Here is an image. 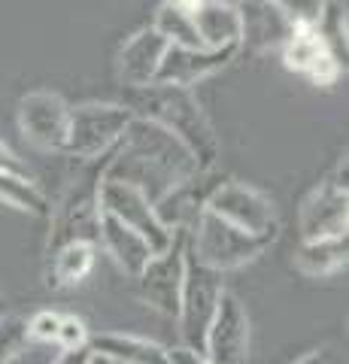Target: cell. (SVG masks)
Here are the masks:
<instances>
[{
	"instance_id": "8992f818",
	"label": "cell",
	"mask_w": 349,
	"mask_h": 364,
	"mask_svg": "<svg viewBox=\"0 0 349 364\" xmlns=\"http://www.w3.org/2000/svg\"><path fill=\"white\" fill-rule=\"evenodd\" d=\"M349 158L346 149L337 155L334 167L316 186L307 191L298 210V225L304 240H325V237H343L349 225Z\"/></svg>"
},
{
	"instance_id": "4fadbf2b",
	"label": "cell",
	"mask_w": 349,
	"mask_h": 364,
	"mask_svg": "<svg viewBox=\"0 0 349 364\" xmlns=\"http://www.w3.org/2000/svg\"><path fill=\"white\" fill-rule=\"evenodd\" d=\"M204 355L213 364H246L249 358V316L237 294L225 289L204 337Z\"/></svg>"
},
{
	"instance_id": "e0dca14e",
	"label": "cell",
	"mask_w": 349,
	"mask_h": 364,
	"mask_svg": "<svg viewBox=\"0 0 349 364\" xmlns=\"http://www.w3.org/2000/svg\"><path fill=\"white\" fill-rule=\"evenodd\" d=\"M167 46L171 43H167L152 25L134 31L119 49V79H122V85L140 88V85L155 82V73H159V64L164 58Z\"/></svg>"
},
{
	"instance_id": "8fae6325",
	"label": "cell",
	"mask_w": 349,
	"mask_h": 364,
	"mask_svg": "<svg viewBox=\"0 0 349 364\" xmlns=\"http://www.w3.org/2000/svg\"><path fill=\"white\" fill-rule=\"evenodd\" d=\"M70 104L55 91H28L18 100V131L43 152H64Z\"/></svg>"
},
{
	"instance_id": "5bb4252c",
	"label": "cell",
	"mask_w": 349,
	"mask_h": 364,
	"mask_svg": "<svg viewBox=\"0 0 349 364\" xmlns=\"http://www.w3.org/2000/svg\"><path fill=\"white\" fill-rule=\"evenodd\" d=\"M222 179L225 176L219 173V167L195 170L188 179H183L179 186H173L167 195H161L152 203L159 222L167 228V231H188L191 222L207 210V200H210L213 191L222 186Z\"/></svg>"
},
{
	"instance_id": "83f0119b",
	"label": "cell",
	"mask_w": 349,
	"mask_h": 364,
	"mask_svg": "<svg viewBox=\"0 0 349 364\" xmlns=\"http://www.w3.org/2000/svg\"><path fill=\"white\" fill-rule=\"evenodd\" d=\"M58 325H61V313L55 310H40L28 318V337L37 343H55L58 337Z\"/></svg>"
},
{
	"instance_id": "836d02e7",
	"label": "cell",
	"mask_w": 349,
	"mask_h": 364,
	"mask_svg": "<svg viewBox=\"0 0 349 364\" xmlns=\"http://www.w3.org/2000/svg\"><path fill=\"white\" fill-rule=\"evenodd\" d=\"M85 364H112L109 358H104V355H97V352H92V358H88Z\"/></svg>"
},
{
	"instance_id": "1f68e13d",
	"label": "cell",
	"mask_w": 349,
	"mask_h": 364,
	"mask_svg": "<svg viewBox=\"0 0 349 364\" xmlns=\"http://www.w3.org/2000/svg\"><path fill=\"white\" fill-rule=\"evenodd\" d=\"M295 364H343V361H340V355H337L334 349L325 346V349H316V352H310V355H304Z\"/></svg>"
},
{
	"instance_id": "5b68a950",
	"label": "cell",
	"mask_w": 349,
	"mask_h": 364,
	"mask_svg": "<svg viewBox=\"0 0 349 364\" xmlns=\"http://www.w3.org/2000/svg\"><path fill=\"white\" fill-rule=\"evenodd\" d=\"M134 112L125 104H109V100H88V104L70 107V122H67L64 152L76 161H97L112 146L122 140Z\"/></svg>"
},
{
	"instance_id": "52a82bcc",
	"label": "cell",
	"mask_w": 349,
	"mask_h": 364,
	"mask_svg": "<svg viewBox=\"0 0 349 364\" xmlns=\"http://www.w3.org/2000/svg\"><path fill=\"white\" fill-rule=\"evenodd\" d=\"M225 294L222 273L198 264L195 258L186 261V279H183V294H179V310H176V325L183 346L204 352V337L207 328L216 316V306Z\"/></svg>"
},
{
	"instance_id": "7c38bea8",
	"label": "cell",
	"mask_w": 349,
	"mask_h": 364,
	"mask_svg": "<svg viewBox=\"0 0 349 364\" xmlns=\"http://www.w3.org/2000/svg\"><path fill=\"white\" fill-rule=\"evenodd\" d=\"M279 58H283L286 70L304 76L316 88L337 85L343 76V67H346L334 58V52L328 49V43H325L319 28H307V25H295L291 37L286 40L283 49H279Z\"/></svg>"
},
{
	"instance_id": "7402d4cb",
	"label": "cell",
	"mask_w": 349,
	"mask_h": 364,
	"mask_svg": "<svg viewBox=\"0 0 349 364\" xmlns=\"http://www.w3.org/2000/svg\"><path fill=\"white\" fill-rule=\"evenodd\" d=\"M346 234L343 237H325V240H301L295 252V267L307 277H331V273L346 267Z\"/></svg>"
},
{
	"instance_id": "f1b7e54d",
	"label": "cell",
	"mask_w": 349,
	"mask_h": 364,
	"mask_svg": "<svg viewBox=\"0 0 349 364\" xmlns=\"http://www.w3.org/2000/svg\"><path fill=\"white\" fill-rule=\"evenodd\" d=\"M88 328L82 318H76V316H64L61 313V325H58V337H55V343H58L61 349H82L88 346Z\"/></svg>"
},
{
	"instance_id": "f546056e",
	"label": "cell",
	"mask_w": 349,
	"mask_h": 364,
	"mask_svg": "<svg viewBox=\"0 0 349 364\" xmlns=\"http://www.w3.org/2000/svg\"><path fill=\"white\" fill-rule=\"evenodd\" d=\"M167 358L171 364H213L204 352L198 349H188V346H176V349H167Z\"/></svg>"
},
{
	"instance_id": "ffe728a7",
	"label": "cell",
	"mask_w": 349,
	"mask_h": 364,
	"mask_svg": "<svg viewBox=\"0 0 349 364\" xmlns=\"http://www.w3.org/2000/svg\"><path fill=\"white\" fill-rule=\"evenodd\" d=\"M88 346L97 355L109 358L112 364H171L164 346L152 343V340H143V337H134V334H116V331L95 334L88 340Z\"/></svg>"
},
{
	"instance_id": "30bf717a",
	"label": "cell",
	"mask_w": 349,
	"mask_h": 364,
	"mask_svg": "<svg viewBox=\"0 0 349 364\" xmlns=\"http://www.w3.org/2000/svg\"><path fill=\"white\" fill-rule=\"evenodd\" d=\"M100 210L112 219H119L122 225H128L131 231H137L146 243H149L152 255L164 252L167 246L173 240V231L159 222L155 215L149 198L137 191L134 186H125V182H112V179H104L100 182Z\"/></svg>"
},
{
	"instance_id": "d6986e66",
	"label": "cell",
	"mask_w": 349,
	"mask_h": 364,
	"mask_svg": "<svg viewBox=\"0 0 349 364\" xmlns=\"http://www.w3.org/2000/svg\"><path fill=\"white\" fill-rule=\"evenodd\" d=\"M195 31L200 46L207 49H225V46L240 49V16L237 6L228 0H200L195 13Z\"/></svg>"
},
{
	"instance_id": "9a60e30c",
	"label": "cell",
	"mask_w": 349,
	"mask_h": 364,
	"mask_svg": "<svg viewBox=\"0 0 349 364\" xmlns=\"http://www.w3.org/2000/svg\"><path fill=\"white\" fill-rule=\"evenodd\" d=\"M237 46H225V49H186V46H167L164 58L155 73L159 85H179V88H195L198 82H204L213 73L225 70L234 58H237Z\"/></svg>"
},
{
	"instance_id": "ac0fdd59",
	"label": "cell",
	"mask_w": 349,
	"mask_h": 364,
	"mask_svg": "<svg viewBox=\"0 0 349 364\" xmlns=\"http://www.w3.org/2000/svg\"><path fill=\"white\" fill-rule=\"evenodd\" d=\"M100 249L116 261L119 270H125L134 279L140 277L146 261L152 258L149 243H146L137 231H131L128 225H122L119 219H112L107 213L100 215Z\"/></svg>"
},
{
	"instance_id": "4dcf8cb0",
	"label": "cell",
	"mask_w": 349,
	"mask_h": 364,
	"mask_svg": "<svg viewBox=\"0 0 349 364\" xmlns=\"http://www.w3.org/2000/svg\"><path fill=\"white\" fill-rule=\"evenodd\" d=\"M0 173H25L28 176V170L25 164H21V158L9 149V146L0 140Z\"/></svg>"
},
{
	"instance_id": "3957f363",
	"label": "cell",
	"mask_w": 349,
	"mask_h": 364,
	"mask_svg": "<svg viewBox=\"0 0 349 364\" xmlns=\"http://www.w3.org/2000/svg\"><path fill=\"white\" fill-rule=\"evenodd\" d=\"M107 155L97 161H80V173L67 179L61 198L49 207L46 255L70 243H88L100 249V182Z\"/></svg>"
},
{
	"instance_id": "d6a6232c",
	"label": "cell",
	"mask_w": 349,
	"mask_h": 364,
	"mask_svg": "<svg viewBox=\"0 0 349 364\" xmlns=\"http://www.w3.org/2000/svg\"><path fill=\"white\" fill-rule=\"evenodd\" d=\"M88 358H92V346H82V349H64L58 358H55V364H85Z\"/></svg>"
},
{
	"instance_id": "7a4b0ae2",
	"label": "cell",
	"mask_w": 349,
	"mask_h": 364,
	"mask_svg": "<svg viewBox=\"0 0 349 364\" xmlns=\"http://www.w3.org/2000/svg\"><path fill=\"white\" fill-rule=\"evenodd\" d=\"M119 104H125L134 116L149 119L155 124H161L164 131H171L195 155L200 170L219 167V155H222L219 134L191 88L149 82L140 88H125Z\"/></svg>"
},
{
	"instance_id": "6da1fadb",
	"label": "cell",
	"mask_w": 349,
	"mask_h": 364,
	"mask_svg": "<svg viewBox=\"0 0 349 364\" xmlns=\"http://www.w3.org/2000/svg\"><path fill=\"white\" fill-rule=\"evenodd\" d=\"M195 170H200L195 155L171 131L149 119L134 116L122 140L107 152L104 179L134 186L149 198V203H155Z\"/></svg>"
},
{
	"instance_id": "4316f807",
	"label": "cell",
	"mask_w": 349,
	"mask_h": 364,
	"mask_svg": "<svg viewBox=\"0 0 349 364\" xmlns=\"http://www.w3.org/2000/svg\"><path fill=\"white\" fill-rule=\"evenodd\" d=\"M276 4L283 13L291 18V25H307V28H316L319 18L328 6V0H270Z\"/></svg>"
},
{
	"instance_id": "603a6c76",
	"label": "cell",
	"mask_w": 349,
	"mask_h": 364,
	"mask_svg": "<svg viewBox=\"0 0 349 364\" xmlns=\"http://www.w3.org/2000/svg\"><path fill=\"white\" fill-rule=\"evenodd\" d=\"M52 267H49V286L52 289H73L80 282L88 279V273L95 270L97 261V246L88 243H70L61 246L49 255Z\"/></svg>"
},
{
	"instance_id": "484cf974",
	"label": "cell",
	"mask_w": 349,
	"mask_h": 364,
	"mask_svg": "<svg viewBox=\"0 0 349 364\" xmlns=\"http://www.w3.org/2000/svg\"><path fill=\"white\" fill-rule=\"evenodd\" d=\"M316 28L325 37V43H328V49L334 52V58L340 64H346V46H349V40H346V9H340L337 4L328 0V6H325V13H322Z\"/></svg>"
},
{
	"instance_id": "44dd1931",
	"label": "cell",
	"mask_w": 349,
	"mask_h": 364,
	"mask_svg": "<svg viewBox=\"0 0 349 364\" xmlns=\"http://www.w3.org/2000/svg\"><path fill=\"white\" fill-rule=\"evenodd\" d=\"M200 0H161L155 9L152 28L171 46H186V49H198V31H195V13Z\"/></svg>"
},
{
	"instance_id": "277c9868",
	"label": "cell",
	"mask_w": 349,
	"mask_h": 364,
	"mask_svg": "<svg viewBox=\"0 0 349 364\" xmlns=\"http://www.w3.org/2000/svg\"><path fill=\"white\" fill-rule=\"evenodd\" d=\"M188 258H195L198 264H204L216 273L237 270L249 264L258 255H264L274 237H258L243 228L219 219L216 213L204 210L188 228Z\"/></svg>"
},
{
	"instance_id": "cb8c5ba5",
	"label": "cell",
	"mask_w": 349,
	"mask_h": 364,
	"mask_svg": "<svg viewBox=\"0 0 349 364\" xmlns=\"http://www.w3.org/2000/svg\"><path fill=\"white\" fill-rule=\"evenodd\" d=\"M0 203L13 207L18 213L37 215V219H49V198L43 188L25 173H0Z\"/></svg>"
},
{
	"instance_id": "9c48e42d",
	"label": "cell",
	"mask_w": 349,
	"mask_h": 364,
	"mask_svg": "<svg viewBox=\"0 0 349 364\" xmlns=\"http://www.w3.org/2000/svg\"><path fill=\"white\" fill-rule=\"evenodd\" d=\"M186 261H188V234L173 231L171 246L146 261V267L137 277L140 298L161 316L176 318L179 294H183V279H186Z\"/></svg>"
},
{
	"instance_id": "d4e9b609",
	"label": "cell",
	"mask_w": 349,
	"mask_h": 364,
	"mask_svg": "<svg viewBox=\"0 0 349 364\" xmlns=\"http://www.w3.org/2000/svg\"><path fill=\"white\" fill-rule=\"evenodd\" d=\"M28 318L18 313L0 316V364H13L28 349Z\"/></svg>"
},
{
	"instance_id": "ba28073f",
	"label": "cell",
	"mask_w": 349,
	"mask_h": 364,
	"mask_svg": "<svg viewBox=\"0 0 349 364\" xmlns=\"http://www.w3.org/2000/svg\"><path fill=\"white\" fill-rule=\"evenodd\" d=\"M207 210L216 213L219 219L237 225V228H243V231H249V234L274 237V240L279 234V219H276L274 200H270L264 191L249 186V182L225 176L222 186L210 195Z\"/></svg>"
},
{
	"instance_id": "2e32d148",
	"label": "cell",
	"mask_w": 349,
	"mask_h": 364,
	"mask_svg": "<svg viewBox=\"0 0 349 364\" xmlns=\"http://www.w3.org/2000/svg\"><path fill=\"white\" fill-rule=\"evenodd\" d=\"M240 16V49H249L255 55L279 52L291 37V18L270 0H237Z\"/></svg>"
}]
</instances>
